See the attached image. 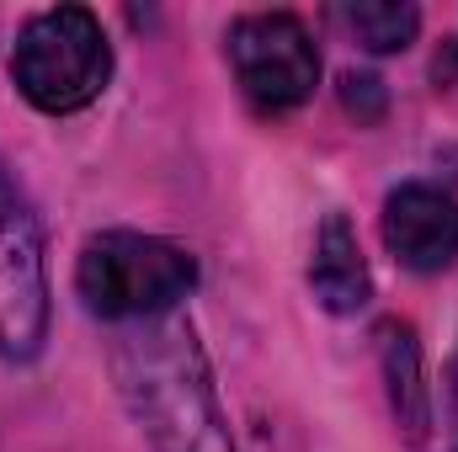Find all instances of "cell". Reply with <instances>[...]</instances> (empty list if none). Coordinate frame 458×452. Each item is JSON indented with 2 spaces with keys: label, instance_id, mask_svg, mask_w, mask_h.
I'll return each instance as SVG.
<instances>
[{
  "label": "cell",
  "instance_id": "6da1fadb",
  "mask_svg": "<svg viewBox=\"0 0 458 452\" xmlns=\"http://www.w3.org/2000/svg\"><path fill=\"white\" fill-rule=\"evenodd\" d=\"M107 362L149 452H234L203 340L182 309L117 325Z\"/></svg>",
  "mask_w": 458,
  "mask_h": 452
},
{
  "label": "cell",
  "instance_id": "7a4b0ae2",
  "mask_svg": "<svg viewBox=\"0 0 458 452\" xmlns=\"http://www.w3.org/2000/svg\"><path fill=\"white\" fill-rule=\"evenodd\" d=\"M192 282H198L192 250H182L160 234H133V229L91 234L75 261V288H81L86 309L107 325H133V320L182 309Z\"/></svg>",
  "mask_w": 458,
  "mask_h": 452
},
{
  "label": "cell",
  "instance_id": "3957f363",
  "mask_svg": "<svg viewBox=\"0 0 458 452\" xmlns=\"http://www.w3.org/2000/svg\"><path fill=\"white\" fill-rule=\"evenodd\" d=\"M11 80L38 113H81L113 80V43L86 5L38 11L16 38Z\"/></svg>",
  "mask_w": 458,
  "mask_h": 452
},
{
  "label": "cell",
  "instance_id": "277c9868",
  "mask_svg": "<svg viewBox=\"0 0 458 452\" xmlns=\"http://www.w3.org/2000/svg\"><path fill=\"white\" fill-rule=\"evenodd\" d=\"M48 340V266L43 229L0 160V356L32 362Z\"/></svg>",
  "mask_w": 458,
  "mask_h": 452
},
{
  "label": "cell",
  "instance_id": "5b68a950",
  "mask_svg": "<svg viewBox=\"0 0 458 452\" xmlns=\"http://www.w3.org/2000/svg\"><path fill=\"white\" fill-rule=\"evenodd\" d=\"M229 64L250 107L261 113H293L315 96L320 80V48L310 27L293 11H250L229 21Z\"/></svg>",
  "mask_w": 458,
  "mask_h": 452
},
{
  "label": "cell",
  "instance_id": "8992f818",
  "mask_svg": "<svg viewBox=\"0 0 458 452\" xmlns=\"http://www.w3.org/2000/svg\"><path fill=\"white\" fill-rule=\"evenodd\" d=\"M384 245L405 272H448L458 261V203L437 187H400L384 203Z\"/></svg>",
  "mask_w": 458,
  "mask_h": 452
},
{
  "label": "cell",
  "instance_id": "52a82bcc",
  "mask_svg": "<svg viewBox=\"0 0 458 452\" xmlns=\"http://www.w3.org/2000/svg\"><path fill=\"white\" fill-rule=\"evenodd\" d=\"M310 293L320 298V309L331 314H362L373 298V277L368 261L357 250V234L346 224V213H331L315 234V255H310Z\"/></svg>",
  "mask_w": 458,
  "mask_h": 452
},
{
  "label": "cell",
  "instance_id": "ba28073f",
  "mask_svg": "<svg viewBox=\"0 0 458 452\" xmlns=\"http://www.w3.org/2000/svg\"><path fill=\"white\" fill-rule=\"evenodd\" d=\"M378 367H384L389 405H394V421H400L405 442L421 448L427 431H432V389H427L421 346H416V331L411 325H400V320L378 325Z\"/></svg>",
  "mask_w": 458,
  "mask_h": 452
},
{
  "label": "cell",
  "instance_id": "9c48e42d",
  "mask_svg": "<svg viewBox=\"0 0 458 452\" xmlns=\"http://www.w3.org/2000/svg\"><path fill=\"white\" fill-rule=\"evenodd\" d=\"M336 21L368 54H400L421 32V11L405 0H352V5H336Z\"/></svg>",
  "mask_w": 458,
  "mask_h": 452
},
{
  "label": "cell",
  "instance_id": "30bf717a",
  "mask_svg": "<svg viewBox=\"0 0 458 452\" xmlns=\"http://www.w3.org/2000/svg\"><path fill=\"white\" fill-rule=\"evenodd\" d=\"M342 102H346V113H357V122H378L384 117V86L373 75H346Z\"/></svg>",
  "mask_w": 458,
  "mask_h": 452
},
{
  "label": "cell",
  "instance_id": "8fae6325",
  "mask_svg": "<svg viewBox=\"0 0 458 452\" xmlns=\"http://www.w3.org/2000/svg\"><path fill=\"white\" fill-rule=\"evenodd\" d=\"M448 415H454V426H458V351H454V362H448Z\"/></svg>",
  "mask_w": 458,
  "mask_h": 452
}]
</instances>
